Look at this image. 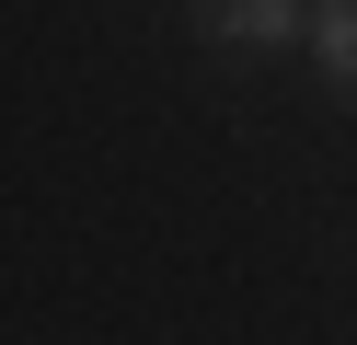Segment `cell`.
I'll list each match as a JSON object with an SVG mask.
<instances>
[{
    "instance_id": "7a4b0ae2",
    "label": "cell",
    "mask_w": 357,
    "mask_h": 345,
    "mask_svg": "<svg viewBox=\"0 0 357 345\" xmlns=\"http://www.w3.org/2000/svg\"><path fill=\"white\" fill-rule=\"evenodd\" d=\"M311 58H323V81L357 104V0H323V12H311Z\"/></svg>"
},
{
    "instance_id": "6da1fadb",
    "label": "cell",
    "mask_w": 357,
    "mask_h": 345,
    "mask_svg": "<svg viewBox=\"0 0 357 345\" xmlns=\"http://www.w3.org/2000/svg\"><path fill=\"white\" fill-rule=\"evenodd\" d=\"M196 35L231 58H277V46H300V0H196Z\"/></svg>"
}]
</instances>
